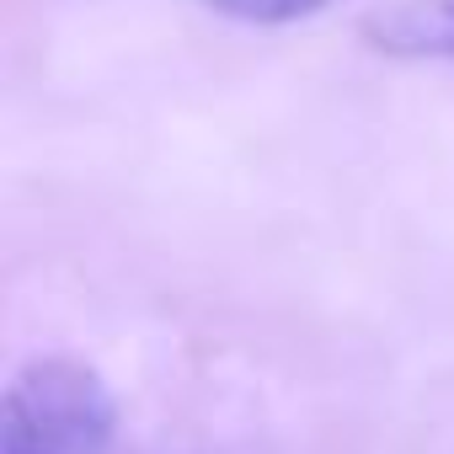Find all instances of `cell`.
I'll return each instance as SVG.
<instances>
[{"mask_svg": "<svg viewBox=\"0 0 454 454\" xmlns=\"http://www.w3.org/2000/svg\"><path fill=\"white\" fill-rule=\"evenodd\" d=\"M113 395L75 358H33L0 406V454H113Z\"/></svg>", "mask_w": 454, "mask_h": 454, "instance_id": "1", "label": "cell"}, {"mask_svg": "<svg viewBox=\"0 0 454 454\" xmlns=\"http://www.w3.org/2000/svg\"><path fill=\"white\" fill-rule=\"evenodd\" d=\"M364 38L395 59H454V0H401L369 12Z\"/></svg>", "mask_w": 454, "mask_h": 454, "instance_id": "2", "label": "cell"}, {"mask_svg": "<svg viewBox=\"0 0 454 454\" xmlns=\"http://www.w3.org/2000/svg\"><path fill=\"white\" fill-rule=\"evenodd\" d=\"M214 12L236 17V22H257V27H278V22H300L310 12H321L326 0H208Z\"/></svg>", "mask_w": 454, "mask_h": 454, "instance_id": "3", "label": "cell"}]
</instances>
